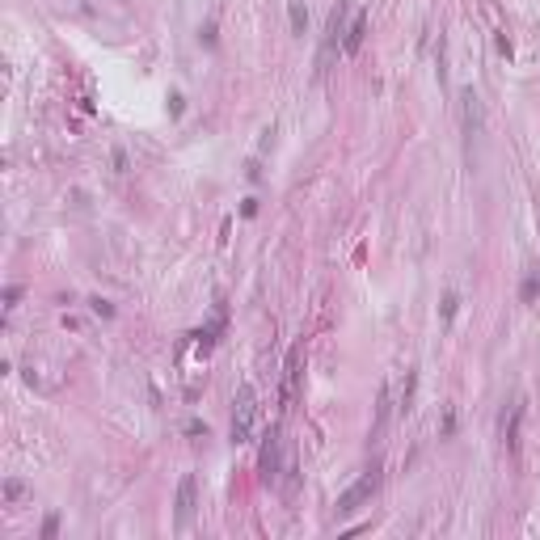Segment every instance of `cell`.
I'll use <instances>...</instances> for the list:
<instances>
[{"instance_id":"11","label":"cell","mask_w":540,"mask_h":540,"mask_svg":"<svg viewBox=\"0 0 540 540\" xmlns=\"http://www.w3.org/2000/svg\"><path fill=\"white\" fill-rule=\"evenodd\" d=\"M287 21H291V34L304 38V30H308V9H304V0H287Z\"/></svg>"},{"instance_id":"12","label":"cell","mask_w":540,"mask_h":540,"mask_svg":"<svg viewBox=\"0 0 540 540\" xmlns=\"http://www.w3.org/2000/svg\"><path fill=\"white\" fill-rule=\"evenodd\" d=\"M414 388H418V371H410V376H405V388H401V410H405V414L414 410Z\"/></svg>"},{"instance_id":"7","label":"cell","mask_w":540,"mask_h":540,"mask_svg":"<svg viewBox=\"0 0 540 540\" xmlns=\"http://www.w3.org/2000/svg\"><path fill=\"white\" fill-rule=\"evenodd\" d=\"M524 397H515L511 405H507V414H502V444H507V451L515 456L519 451V427H524Z\"/></svg>"},{"instance_id":"4","label":"cell","mask_w":540,"mask_h":540,"mask_svg":"<svg viewBox=\"0 0 540 540\" xmlns=\"http://www.w3.org/2000/svg\"><path fill=\"white\" fill-rule=\"evenodd\" d=\"M258 473H262V481H274V477L283 473V435H279V427H270L266 439H262V451H258Z\"/></svg>"},{"instance_id":"8","label":"cell","mask_w":540,"mask_h":540,"mask_svg":"<svg viewBox=\"0 0 540 540\" xmlns=\"http://www.w3.org/2000/svg\"><path fill=\"white\" fill-rule=\"evenodd\" d=\"M460 101H464V131L477 135V131H481V97H477V89L468 85V89L460 93Z\"/></svg>"},{"instance_id":"6","label":"cell","mask_w":540,"mask_h":540,"mask_svg":"<svg viewBox=\"0 0 540 540\" xmlns=\"http://www.w3.org/2000/svg\"><path fill=\"white\" fill-rule=\"evenodd\" d=\"M178 528H190V519H194V507H198V481H194V473H186L178 481Z\"/></svg>"},{"instance_id":"2","label":"cell","mask_w":540,"mask_h":540,"mask_svg":"<svg viewBox=\"0 0 540 540\" xmlns=\"http://www.w3.org/2000/svg\"><path fill=\"white\" fill-rule=\"evenodd\" d=\"M380 490V464H371V468H363L359 477L338 494V515H355V511H363L367 502H371V494Z\"/></svg>"},{"instance_id":"14","label":"cell","mask_w":540,"mask_h":540,"mask_svg":"<svg viewBox=\"0 0 540 540\" xmlns=\"http://www.w3.org/2000/svg\"><path fill=\"white\" fill-rule=\"evenodd\" d=\"M17 296H21V287H9V291H4V313L17 308Z\"/></svg>"},{"instance_id":"16","label":"cell","mask_w":540,"mask_h":540,"mask_svg":"<svg viewBox=\"0 0 540 540\" xmlns=\"http://www.w3.org/2000/svg\"><path fill=\"white\" fill-rule=\"evenodd\" d=\"M456 304H460L456 296H448V300H444V321H451V317H456Z\"/></svg>"},{"instance_id":"18","label":"cell","mask_w":540,"mask_h":540,"mask_svg":"<svg viewBox=\"0 0 540 540\" xmlns=\"http://www.w3.org/2000/svg\"><path fill=\"white\" fill-rule=\"evenodd\" d=\"M536 287H540V279H528V283H524V300H532V296H536Z\"/></svg>"},{"instance_id":"10","label":"cell","mask_w":540,"mask_h":540,"mask_svg":"<svg viewBox=\"0 0 540 540\" xmlns=\"http://www.w3.org/2000/svg\"><path fill=\"white\" fill-rule=\"evenodd\" d=\"M388 401H393V384L384 380V384H380V405H376V435L388 427V414H393V405H388Z\"/></svg>"},{"instance_id":"9","label":"cell","mask_w":540,"mask_h":540,"mask_svg":"<svg viewBox=\"0 0 540 540\" xmlns=\"http://www.w3.org/2000/svg\"><path fill=\"white\" fill-rule=\"evenodd\" d=\"M363 38H367V13H355V17H351V26H347L342 51H347V55H355V51L363 47Z\"/></svg>"},{"instance_id":"5","label":"cell","mask_w":540,"mask_h":540,"mask_svg":"<svg viewBox=\"0 0 540 540\" xmlns=\"http://www.w3.org/2000/svg\"><path fill=\"white\" fill-rule=\"evenodd\" d=\"M300 367H304V342H296L287 351V363H283V410L291 405V397L300 388Z\"/></svg>"},{"instance_id":"15","label":"cell","mask_w":540,"mask_h":540,"mask_svg":"<svg viewBox=\"0 0 540 540\" xmlns=\"http://www.w3.org/2000/svg\"><path fill=\"white\" fill-rule=\"evenodd\" d=\"M93 313H97V317H114V308H110V300H93Z\"/></svg>"},{"instance_id":"17","label":"cell","mask_w":540,"mask_h":540,"mask_svg":"<svg viewBox=\"0 0 540 540\" xmlns=\"http://www.w3.org/2000/svg\"><path fill=\"white\" fill-rule=\"evenodd\" d=\"M55 532H60V519H55V515H51V519H47V524H43V536L51 540V536H55Z\"/></svg>"},{"instance_id":"1","label":"cell","mask_w":540,"mask_h":540,"mask_svg":"<svg viewBox=\"0 0 540 540\" xmlns=\"http://www.w3.org/2000/svg\"><path fill=\"white\" fill-rule=\"evenodd\" d=\"M254 427H258V388L241 384L232 397V444H249Z\"/></svg>"},{"instance_id":"3","label":"cell","mask_w":540,"mask_h":540,"mask_svg":"<svg viewBox=\"0 0 540 540\" xmlns=\"http://www.w3.org/2000/svg\"><path fill=\"white\" fill-rule=\"evenodd\" d=\"M347 26H351V0H338V4H334V13H330V26H325L321 60H317V68H321V72L330 68V55L342 47V38H347Z\"/></svg>"},{"instance_id":"13","label":"cell","mask_w":540,"mask_h":540,"mask_svg":"<svg viewBox=\"0 0 540 540\" xmlns=\"http://www.w3.org/2000/svg\"><path fill=\"white\" fill-rule=\"evenodd\" d=\"M21 494H26V485H21V481H4V498H9V502H17Z\"/></svg>"}]
</instances>
